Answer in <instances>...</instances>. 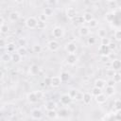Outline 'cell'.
Segmentation results:
<instances>
[{
	"instance_id": "20",
	"label": "cell",
	"mask_w": 121,
	"mask_h": 121,
	"mask_svg": "<svg viewBox=\"0 0 121 121\" xmlns=\"http://www.w3.org/2000/svg\"><path fill=\"white\" fill-rule=\"evenodd\" d=\"M94 84H95V87H98L100 89H103L106 86V81L104 79H102V78H97V79H95V81Z\"/></svg>"
},
{
	"instance_id": "23",
	"label": "cell",
	"mask_w": 121,
	"mask_h": 121,
	"mask_svg": "<svg viewBox=\"0 0 121 121\" xmlns=\"http://www.w3.org/2000/svg\"><path fill=\"white\" fill-rule=\"evenodd\" d=\"M56 103L54 101H48L45 105H44V108L46 111H49V110H55L56 109Z\"/></svg>"
},
{
	"instance_id": "40",
	"label": "cell",
	"mask_w": 121,
	"mask_h": 121,
	"mask_svg": "<svg viewBox=\"0 0 121 121\" xmlns=\"http://www.w3.org/2000/svg\"><path fill=\"white\" fill-rule=\"evenodd\" d=\"M35 94H36V95H37V97H38V99H39V100H41V99H43V98H44V93H43V91H40V90L35 91Z\"/></svg>"
},
{
	"instance_id": "1",
	"label": "cell",
	"mask_w": 121,
	"mask_h": 121,
	"mask_svg": "<svg viewBox=\"0 0 121 121\" xmlns=\"http://www.w3.org/2000/svg\"><path fill=\"white\" fill-rule=\"evenodd\" d=\"M37 24H38V20L33 17V16H30V17H27L26 20L25 21V25L27 28L29 29H34V28H37Z\"/></svg>"
},
{
	"instance_id": "6",
	"label": "cell",
	"mask_w": 121,
	"mask_h": 121,
	"mask_svg": "<svg viewBox=\"0 0 121 121\" xmlns=\"http://www.w3.org/2000/svg\"><path fill=\"white\" fill-rule=\"evenodd\" d=\"M78 61V57L76 56V54H68L66 57V62L69 65H75Z\"/></svg>"
},
{
	"instance_id": "13",
	"label": "cell",
	"mask_w": 121,
	"mask_h": 121,
	"mask_svg": "<svg viewBox=\"0 0 121 121\" xmlns=\"http://www.w3.org/2000/svg\"><path fill=\"white\" fill-rule=\"evenodd\" d=\"M111 67H112V69H114L115 71L121 70V60H117V59L113 60L111 62Z\"/></svg>"
},
{
	"instance_id": "46",
	"label": "cell",
	"mask_w": 121,
	"mask_h": 121,
	"mask_svg": "<svg viewBox=\"0 0 121 121\" xmlns=\"http://www.w3.org/2000/svg\"><path fill=\"white\" fill-rule=\"evenodd\" d=\"M9 60H11V56L9 55V52L5 53L3 56H2V60L3 61H9Z\"/></svg>"
},
{
	"instance_id": "28",
	"label": "cell",
	"mask_w": 121,
	"mask_h": 121,
	"mask_svg": "<svg viewBox=\"0 0 121 121\" xmlns=\"http://www.w3.org/2000/svg\"><path fill=\"white\" fill-rule=\"evenodd\" d=\"M7 52H9V53L15 52V44L13 43H9L7 44Z\"/></svg>"
},
{
	"instance_id": "52",
	"label": "cell",
	"mask_w": 121,
	"mask_h": 121,
	"mask_svg": "<svg viewBox=\"0 0 121 121\" xmlns=\"http://www.w3.org/2000/svg\"><path fill=\"white\" fill-rule=\"evenodd\" d=\"M109 47H110V49L111 50H113V49H115V47H116V44L114 43H110V44H109Z\"/></svg>"
},
{
	"instance_id": "37",
	"label": "cell",
	"mask_w": 121,
	"mask_h": 121,
	"mask_svg": "<svg viewBox=\"0 0 121 121\" xmlns=\"http://www.w3.org/2000/svg\"><path fill=\"white\" fill-rule=\"evenodd\" d=\"M43 13H44L47 17L52 16V15H53V9H52L51 8H45L44 10H43Z\"/></svg>"
},
{
	"instance_id": "31",
	"label": "cell",
	"mask_w": 121,
	"mask_h": 121,
	"mask_svg": "<svg viewBox=\"0 0 121 121\" xmlns=\"http://www.w3.org/2000/svg\"><path fill=\"white\" fill-rule=\"evenodd\" d=\"M112 79L114 80L115 83H120V82H121V73L115 72L114 76L112 77Z\"/></svg>"
},
{
	"instance_id": "11",
	"label": "cell",
	"mask_w": 121,
	"mask_h": 121,
	"mask_svg": "<svg viewBox=\"0 0 121 121\" xmlns=\"http://www.w3.org/2000/svg\"><path fill=\"white\" fill-rule=\"evenodd\" d=\"M110 52H111V49H110L109 45H103V44H101L100 47L98 48V53L100 54V56L109 55Z\"/></svg>"
},
{
	"instance_id": "5",
	"label": "cell",
	"mask_w": 121,
	"mask_h": 121,
	"mask_svg": "<svg viewBox=\"0 0 121 121\" xmlns=\"http://www.w3.org/2000/svg\"><path fill=\"white\" fill-rule=\"evenodd\" d=\"M62 80L60 78V77L59 76H54V77H51V87L53 88H59L61 84Z\"/></svg>"
},
{
	"instance_id": "36",
	"label": "cell",
	"mask_w": 121,
	"mask_h": 121,
	"mask_svg": "<svg viewBox=\"0 0 121 121\" xmlns=\"http://www.w3.org/2000/svg\"><path fill=\"white\" fill-rule=\"evenodd\" d=\"M114 39L118 42H121V29H117L114 31Z\"/></svg>"
},
{
	"instance_id": "8",
	"label": "cell",
	"mask_w": 121,
	"mask_h": 121,
	"mask_svg": "<svg viewBox=\"0 0 121 121\" xmlns=\"http://www.w3.org/2000/svg\"><path fill=\"white\" fill-rule=\"evenodd\" d=\"M26 99H27V101H28L30 104H35V103H37L38 100H39L38 97H37V95H36V94H35V92L28 93L27 95H26Z\"/></svg>"
},
{
	"instance_id": "14",
	"label": "cell",
	"mask_w": 121,
	"mask_h": 121,
	"mask_svg": "<svg viewBox=\"0 0 121 121\" xmlns=\"http://www.w3.org/2000/svg\"><path fill=\"white\" fill-rule=\"evenodd\" d=\"M92 99H93V95L90 94V93H84L83 94V103L86 104V105H89L91 102H92Z\"/></svg>"
},
{
	"instance_id": "32",
	"label": "cell",
	"mask_w": 121,
	"mask_h": 121,
	"mask_svg": "<svg viewBox=\"0 0 121 121\" xmlns=\"http://www.w3.org/2000/svg\"><path fill=\"white\" fill-rule=\"evenodd\" d=\"M115 70L114 69H112V67H110V68H107L106 69V71H105V74H106V76H108V77H113L114 76V74H115Z\"/></svg>"
},
{
	"instance_id": "4",
	"label": "cell",
	"mask_w": 121,
	"mask_h": 121,
	"mask_svg": "<svg viewBox=\"0 0 121 121\" xmlns=\"http://www.w3.org/2000/svg\"><path fill=\"white\" fill-rule=\"evenodd\" d=\"M65 50L68 54H75L77 51V44L73 42H69L65 44Z\"/></svg>"
},
{
	"instance_id": "50",
	"label": "cell",
	"mask_w": 121,
	"mask_h": 121,
	"mask_svg": "<svg viewBox=\"0 0 121 121\" xmlns=\"http://www.w3.org/2000/svg\"><path fill=\"white\" fill-rule=\"evenodd\" d=\"M46 17H47V16H46L44 13H42V14L39 15V20H41V21H44V22H45V21H46Z\"/></svg>"
},
{
	"instance_id": "15",
	"label": "cell",
	"mask_w": 121,
	"mask_h": 121,
	"mask_svg": "<svg viewBox=\"0 0 121 121\" xmlns=\"http://www.w3.org/2000/svg\"><path fill=\"white\" fill-rule=\"evenodd\" d=\"M9 19L10 22H16L20 19V13L18 11H12L9 15Z\"/></svg>"
},
{
	"instance_id": "17",
	"label": "cell",
	"mask_w": 121,
	"mask_h": 121,
	"mask_svg": "<svg viewBox=\"0 0 121 121\" xmlns=\"http://www.w3.org/2000/svg\"><path fill=\"white\" fill-rule=\"evenodd\" d=\"M95 97L96 103H98V104H103V103H105L107 101V95H104L103 93L98 95H96V96H95Z\"/></svg>"
},
{
	"instance_id": "47",
	"label": "cell",
	"mask_w": 121,
	"mask_h": 121,
	"mask_svg": "<svg viewBox=\"0 0 121 121\" xmlns=\"http://www.w3.org/2000/svg\"><path fill=\"white\" fill-rule=\"evenodd\" d=\"M18 43L20 46H26V40L25 38H21L18 40Z\"/></svg>"
},
{
	"instance_id": "21",
	"label": "cell",
	"mask_w": 121,
	"mask_h": 121,
	"mask_svg": "<svg viewBox=\"0 0 121 121\" xmlns=\"http://www.w3.org/2000/svg\"><path fill=\"white\" fill-rule=\"evenodd\" d=\"M46 115L49 119H57L59 116H58V112H56L55 110H49L47 111L46 112Z\"/></svg>"
},
{
	"instance_id": "48",
	"label": "cell",
	"mask_w": 121,
	"mask_h": 121,
	"mask_svg": "<svg viewBox=\"0 0 121 121\" xmlns=\"http://www.w3.org/2000/svg\"><path fill=\"white\" fill-rule=\"evenodd\" d=\"M115 119L116 120H121V110H118V111H116V112H115Z\"/></svg>"
},
{
	"instance_id": "9",
	"label": "cell",
	"mask_w": 121,
	"mask_h": 121,
	"mask_svg": "<svg viewBox=\"0 0 121 121\" xmlns=\"http://www.w3.org/2000/svg\"><path fill=\"white\" fill-rule=\"evenodd\" d=\"M60 103L62 105H69L71 103V101H72V97L68 94H64V95H62L60 96Z\"/></svg>"
},
{
	"instance_id": "18",
	"label": "cell",
	"mask_w": 121,
	"mask_h": 121,
	"mask_svg": "<svg viewBox=\"0 0 121 121\" xmlns=\"http://www.w3.org/2000/svg\"><path fill=\"white\" fill-rule=\"evenodd\" d=\"M39 72H40V67L37 64H32L29 67V73H30V75L36 76L37 74H39Z\"/></svg>"
},
{
	"instance_id": "43",
	"label": "cell",
	"mask_w": 121,
	"mask_h": 121,
	"mask_svg": "<svg viewBox=\"0 0 121 121\" xmlns=\"http://www.w3.org/2000/svg\"><path fill=\"white\" fill-rule=\"evenodd\" d=\"M74 99L77 100V101H82V99H83V93H81V92L78 91V93L77 94V95L75 96Z\"/></svg>"
},
{
	"instance_id": "24",
	"label": "cell",
	"mask_w": 121,
	"mask_h": 121,
	"mask_svg": "<svg viewBox=\"0 0 121 121\" xmlns=\"http://www.w3.org/2000/svg\"><path fill=\"white\" fill-rule=\"evenodd\" d=\"M17 52L22 56V57H26L27 55V50L26 46H19L17 49Z\"/></svg>"
},
{
	"instance_id": "27",
	"label": "cell",
	"mask_w": 121,
	"mask_h": 121,
	"mask_svg": "<svg viewBox=\"0 0 121 121\" xmlns=\"http://www.w3.org/2000/svg\"><path fill=\"white\" fill-rule=\"evenodd\" d=\"M91 94H92L94 96H96V95H98L102 94V89H100V88H98V87H95H95L92 89Z\"/></svg>"
},
{
	"instance_id": "19",
	"label": "cell",
	"mask_w": 121,
	"mask_h": 121,
	"mask_svg": "<svg viewBox=\"0 0 121 121\" xmlns=\"http://www.w3.org/2000/svg\"><path fill=\"white\" fill-rule=\"evenodd\" d=\"M22 58H23V57H22L17 51H16V52H13L12 55H11V60H12L14 63H18V62H20Z\"/></svg>"
},
{
	"instance_id": "33",
	"label": "cell",
	"mask_w": 121,
	"mask_h": 121,
	"mask_svg": "<svg viewBox=\"0 0 121 121\" xmlns=\"http://www.w3.org/2000/svg\"><path fill=\"white\" fill-rule=\"evenodd\" d=\"M9 30V27L8 26V25H6V24L1 25V26H0V31H1L2 34H6V33H8Z\"/></svg>"
},
{
	"instance_id": "12",
	"label": "cell",
	"mask_w": 121,
	"mask_h": 121,
	"mask_svg": "<svg viewBox=\"0 0 121 121\" xmlns=\"http://www.w3.org/2000/svg\"><path fill=\"white\" fill-rule=\"evenodd\" d=\"M78 33L80 36L82 37H85V36H88L90 34V27L89 26H82L79 27L78 29Z\"/></svg>"
},
{
	"instance_id": "56",
	"label": "cell",
	"mask_w": 121,
	"mask_h": 121,
	"mask_svg": "<svg viewBox=\"0 0 121 121\" xmlns=\"http://www.w3.org/2000/svg\"><path fill=\"white\" fill-rule=\"evenodd\" d=\"M108 1H110V2H113V1H116V0H108Z\"/></svg>"
},
{
	"instance_id": "35",
	"label": "cell",
	"mask_w": 121,
	"mask_h": 121,
	"mask_svg": "<svg viewBox=\"0 0 121 121\" xmlns=\"http://www.w3.org/2000/svg\"><path fill=\"white\" fill-rule=\"evenodd\" d=\"M87 43H88L89 45H94V44H95V43H96V39H95V37L90 36V37L87 39Z\"/></svg>"
},
{
	"instance_id": "16",
	"label": "cell",
	"mask_w": 121,
	"mask_h": 121,
	"mask_svg": "<svg viewBox=\"0 0 121 121\" xmlns=\"http://www.w3.org/2000/svg\"><path fill=\"white\" fill-rule=\"evenodd\" d=\"M105 93H106V95L107 96H112L115 94V88L114 86H109V85H106L105 86Z\"/></svg>"
},
{
	"instance_id": "55",
	"label": "cell",
	"mask_w": 121,
	"mask_h": 121,
	"mask_svg": "<svg viewBox=\"0 0 121 121\" xmlns=\"http://www.w3.org/2000/svg\"><path fill=\"white\" fill-rule=\"evenodd\" d=\"M1 46H2V47H4V46H5V42H4V39H2V40H1Z\"/></svg>"
},
{
	"instance_id": "29",
	"label": "cell",
	"mask_w": 121,
	"mask_h": 121,
	"mask_svg": "<svg viewBox=\"0 0 121 121\" xmlns=\"http://www.w3.org/2000/svg\"><path fill=\"white\" fill-rule=\"evenodd\" d=\"M60 77L62 82L68 81L69 78H70V75H69V73H67V72H62V73H60Z\"/></svg>"
},
{
	"instance_id": "41",
	"label": "cell",
	"mask_w": 121,
	"mask_h": 121,
	"mask_svg": "<svg viewBox=\"0 0 121 121\" xmlns=\"http://www.w3.org/2000/svg\"><path fill=\"white\" fill-rule=\"evenodd\" d=\"M113 106H114V109H115L116 111L121 110V99H116V100L114 101Z\"/></svg>"
},
{
	"instance_id": "53",
	"label": "cell",
	"mask_w": 121,
	"mask_h": 121,
	"mask_svg": "<svg viewBox=\"0 0 121 121\" xmlns=\"http://www.w3.org/2000/svg\"><path fill=\"white\" fill-rule=\"evenodd\" d=\"M50 5H55V4H57V2H58V0H48L47 1Z\"/></svg>"
},
{
	"instance_id": "7",
	"label": "cell",
	"mask_w": 121,
	"mask_h": 121,
	"mask_svg": "<svg viewBox=\"0 0 121 121\" xmlns=\"http://www.w3.org/2000/svg\"><path fill=\"white\" fill-rule=\"evenodd\" d=\"M66 17L68 19H74L77 17V10L72 8V7H69L66 9Z\"/></svg>"
},
{
	"instance_id": "39",
	"label": "cell",
	"mask_w": 121,
	"mask_h": 121,
	"mask_svg": "<svg viewBox=\"0 0 121 121\" xmlns=\"http://www.w3.org/2000/svg\"><path fill=\"white\" fill-rule=\"evenodd\" d=\"M78 93V91L77 90V89H71V90H69V92H68V95L72 97V99H74L75 98V96L77 95V94Z\"/></svg>"
},
{
	"instance_id": "51",
	"label": "cell",
	"mask_w": 121,
	"mask_h": 121,
	"mask_svg": "<svg viewBox=\"0 0 121 121\" xmlns=\"http://www.w3.org/2000/svg\"><path fill=\"white\" fill-rule=\"evenodd\" d=\"M44 83H45V85H47V86H50L51 85V78H44Z\"/></svg>"
},
{
	"instance_id": "3",
	"label": "cell",
	"mask_w": 121,
	"mask_h": 121,
	"mask_svg": "<svg viewBox=\"0 0 121 121\" xmlns=\"http://www.w3.org/2000/svg\"><path fill=\"white\" fill-rule=\"evenodd\" d=\"M47 47H48V49H49L50 51L56 52V51H58L59 48H60V43H59V42L56 41V40H51V41L48 42Z\"/></svg>"
},
{
	"instance_id": "49",
	"label": "cell",
	"mask_w": 121,
	"mask_h": 121,
	"mask_svg": "<svg viewBox=\"0 0 121 121\" xmlns=\"http://www.w3.org/2000/svg\"><path fill=\"white\" fill-rule=\"evenodd\" d=\"M114 80L112 79V78H111V79H108L107 81H106V85H109V86H114Z\"/></svg>"
},
{
	"instance_id": "45",
	"label": "cell",
	"mask_w": 121,
	"mask_h": 121,
	"mask_svg": "<svg viewBox=\"0 0 121 121\" xmlns=\"http://www.w3.org/2000/svg\"><path fill=\"white\" fill-rule=\"evenodd\" d=\"M97 34H98V36H99L100 38H103V37H106L107 32H106V30H105V29L101 28V29H99V30L97 31Z\"/></svg>"
},
{
	"instance_id": "42",
	"label": "cell",
	"mask_w": 121,
	"mask_h": 121,
	"mask_svg": "<svg viewBox=\"0 0 121 121\" xmlns=\"http://www.w3.org/2000/svg\"><path fill=\"white\" fill-rule=\"evenodd\" d=\"M42 51V46L39 43H36L33 45V52L34 53H40Z\"/></svg>"
},
{
	"instance_id": "22",
	"label": "cell",
	"mask_w": 121,
	"mask_h": 121,
	"mask_svg": "<svg viewBox=\"0 0 121 121\" xmlns=\"http://www.w3.org/2000/svg\"><path fill=\"white\" fill-rule=\"evenodd\" d=\"M68 115H69V112L66 109H61L58 112V116L60 118H66L68 117Z\"/></svg>"
},
{
	"instance_id": "38",
	"label": "cell",
	"mask_w": 121,
	"mask_h": 121,
	"mask_svg": "<svg viewBox=\"0 0 121 121\" xmlns=\"http://www.w3.org/2000/svg\"><path fill=\"white\" fill-rule=\"evenodd\" d=\"M110 43H111V41H110V39L107 38V37H103V38H101V40H100V43L103 44V45H109Z\"/></svg>"
},
{
	"instance_id": "54",
	"label": "cell",
	"mask_w": 121,
	"mask_h": 121,
	"mask_svg": "<svg viewBox=\"0 0 121 121\" xmlns=\"http://www.w3.org/2000/svg\"><path fill=\"white\" fill-rule=\"evenodd\" d=\"M14 1H15L17 4H22V3H23L25 0H14Z\"/></svg>"
},
{
	"instance_id": "30",
	"label": "cell",
	"mask_w": 121,
	"mask_h": 121,
	"mask_svg": "<svg viewBox=\"0 0 121 121\" xmlns=\"http://www.w3.org/2000/svg\"><path fill=\"white\" fill-rule=\"evenodd\" d=\"M88 25H89V27H90V28H95V27H96V26H98V21L94 18V19H92V20L88 23Z\"/></svg>"
},
{
	"instance_id": "25",
	"label": "cell",
	"mask_w": 121,
	"mask_h": 121,
	"mask_svg": "<svg viewBox=\"0 0 121 121\" xmlns=\"http://www.w3.org/2000/svg\"><path fill=\"white\" fill-rule=\"evenodd\" d=\"M82 17H83V19H84V21H85L86 23H89L92 19H94V16H93V14H92L91 12H85V13L82 15Z\"/></svg>"
},
{
	"instance_id": "26",
	"label": "cell",
	"mask_w": 121,
	"mask_h": 121,
	"mask_svg": "<svg viewBox=\"0 0 121 121\" xmlns=\"http://www.w3.org/2000/svg\"><path fill=\"white\" fill-rule=\"evenodd\" d=\"M105 19H106V21L109 22V23L113 22V19H114V14H113V12H107V13L105 14Z\"/></svg>"
},
{
	"instance_id": "10",
	"label": "cell",
	"mask_w": 121,
	"mask_h": 121,
	"mask_svg": "<svg viewBox=\"0 0 121 121\" xmlns=\"http://www.w3.org/2000/svg\"><path fill=\"white\" fill-rule=\"evenodd\" d=\"M31 117L35 120H38V119H42L43 117V112L40 109H34L31 111Z\"/></svg>"
},
{
	"instance_id": "44",
	"label": "cell",
	"mask_w": 121,
	"mask_h": 121,
	"mask_svg": "<svg viewBox=\"0 0 121 121\" xmlns=\"http://www.w3.org/2000/svg\"><path fill=\"white\" fill-rule=\"evenodd\" d=\"M100 60H101L102 62H104V63H107L108 61H110V57H109V55H103V56H101V57H100Z\"/></svg>"
},
{
	"instance_id": "34",
	"label": "cell",
	"mask_w": 121,
	"mask_h": 121,
	"mask_svg": "<svg viewBox=\"0 0 121 121\" xmlns=\"http://www.w3.org/2000/svg\"><path fill=\"white\" fill-rule=\"evenodd\" d=\"M46 27V24L44 21H41V20H38V24H37V28L38 29H44Z\"/></svg>"
},
{
	"instance_id": "2",
	"label": "cell",
	"mask_w": 121,
	"mask_h": 121,
	"mask_svg": "<svg viewBox=\"0 0 121 121\" xmlns=\"http://www.w3.org/2000/svg\"><path fill=\"white\" fill-rule=\"evenodd\" d=\"M52 35H53V37L56 38V39H60V38H62L63 35H64V30H63V28L60 27V26H55V27L53 28V30H52Z\"/></svg>"
}]
</instances>
